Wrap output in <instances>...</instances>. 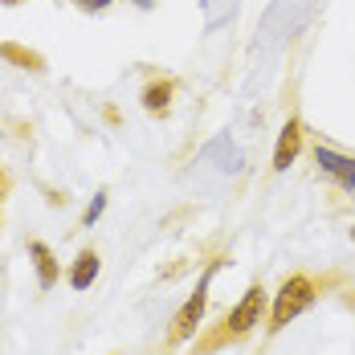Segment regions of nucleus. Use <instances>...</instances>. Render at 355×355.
Instances as JSON below:
<instances>
[{
	"instance_id": "1",
	"label": "nucleus",
	"mask_w": 355,
	"mask_h": 355,
	"mask_svg": "<svg viewBox=\"0 0 355 355\" xmlns=\"http://www.w3.org/2000/svg\"><path fill=\"white\" fill-rule=\"evenodd\" d=\"M261 315H266V290H261V286H249L245 298L229 311V319H220V335H216L213 343H205V352H213L216 343H233V339L249 335V331L261 322Z\"/></svg>"
},
{
	"instance_id": "2",
	"label": "nucleus",
	"mask_w": 355,
	"mask_h": 355,
	"mask_svg": "<svg viewBox=\"0 0 355 355\" xmlns=\"http://www.w3.org/2000/svg\"><path fill=\"white\" fill-rule=\"evenodd\" d=\"M319 294H315V282L306 278V274H294V278H286L282 290L274 294V311H270V331H282L290 322L298 319L311 302H315Z\"/></svg>"
},
{
	"instance_id": "3",
	"label": "nucleus",
	"mask_w": 355,
	"mask_h": 355,
	"mask_svg": "<svg viewBox=\"0 0 355 355\" xmlns=\"http://www.w3.org/2000/svg\"><path fill=\"white\" fill-rule=\"evenodd\" d=\"M213 274V270H209ZM209 274L200 278V286H196V294L184 302L176 311V319H172V331H168V347H180L184 339H192L196 335V327H200V315H205V302H209Z\"/></svg>"
},
{
	"instance_id": "4",
	"label": "nucleus",
	"mask_w": 355,
	"mask_h": 355,
	"mask_svg": "<svg viewBox=\"0 0 355 355\" xmlns=\"http://www.w3.org/2000/svg\"><path fill=\"white\" fill-rule=\"evenodd\" d=\"M315 159H319V168L331 180H339V188L355 192V159L352 155H339V151H331V147H315Z\"/></svg>"
},
{
	"instance_id": "5",
	"label": "nucleus",
	"mask_w": 355,
	"mask_h": 355,
	"mask_svg": "<svg viewBox=\"0 0 355 355\" xmlns=\"http://www.w3.org/2000/svg\"><path fill=\"white\" fill-rule=\"evenodd\" d=\"M298 151H302V123L290 119L282 127V135H278V147H274V172H286L298 159Z\"/></svg>"
},
{
	"instance_id": "6",
	"label": "nucleus",
	"mask_w": 355,
	"mask_h": 355,
	"mask_svg": "<svg viewBox=\"0 0 355 355\" xmlns=\"http://www.w3.org/2000/svg\"><path fill=\"white\" fill-rule=\"evenodd\" d=\"M29 253H33V261H37V282H41V290H49V286L58 282V261H53L49 245L45 241H33Z\"/></svg>"
},
{
	"instance_id": "7",
	"label": "nucleus",
	"mask_w": 355,
	"mask_h": 355,
	"mask_svg": "<svg viewBox=\"0 0 355 355\" xmlns=\"http://www.w3.org/2000/svg\"><path fill=\"white\" fill-rule=\"evenodd\" d=\"M94 278H98V253H94V249H82V253H78V261H73L70 286H73V290H86Z\"/></svg>"
},
{
	"instance_id": "8",
	"label": "nucleus",
	"mask_w": 355,
	"mask_h": 355,
	"mask_svg": "<svg viewBox=\"0 0 355 355\" xmlns=\"http://www.w3.org/2000/svg\"><path fill=\"white\" fill-rule=\"evenodd\" d=\"M143 107L151 110V114H164V110L172 107V82H151L143 90Z\"/></svg>"
},
{
	"instance_id": "9",
	"label": "nucleus",
	"mask_w": 355,
	"mask_h": 355,
	"mask_svg": "<svg viewBox=\"0 0 355 355\" xmlns=\"http://www.w3.org/2000/svg\"><path fill=\"white\" fill-rule=\"evenodd\" d=\"M78 4H82V8H107L110 0H78Z\"/></svg>"
},
{
	"instance_id": "10",
	"label": "nucleus",
	"mask_w": 355,
	"mask_h": 355,
	"mask_svg": "<svg viewBox=\"0 0 355 355\" xmlns=\"http://www.w3.org/2000/svg\"><path fill=\"white\" fill-rule=\"evenodd\" d=\"M0 205H4V176H0Z\"/></svg>"
},
{
	"instance_id": "11",
	"label": "nucleus",
	"mask_w": 355,
	"mask_h": 355,
	"mask_svg": "<svg viewBox=\"0 0 355 355\" xmlns=\"http://www.w3.org/2000/svg\"><path fill=\"white\" fill-rule=\"evenodd\" d=\"M135 4H143V8H147V4H151V0H135Z\"/></svg>"
},
{
	"instance_id": "12",
	"label": "nucleus",
	"mask_w": 355,
	"mask_h": 355,
	"mask_svg": "<svg viewBox=\"0 0 355 355\" xmlns=\"http://www.w3.org/2000/svg\"><path fill=\"white\" fill-rule=\"evenodd\" d=\"M352 237H355V229H352Z\"/></svg>"
},
{
	"instance_id": "13",
	"label": "nucleus",
	"mask_w": 355,
	"mask_h": 355,
	"mask_svg": "<svg viewBox=\"0 0 355 355\" xmlns=\"http://www.w3.org/2000/svg\"><path fill=\"white\" fill-rule=\"evenodd\" d=\"M8 4H12V0H8Z\"/></svg>"
}]
</instances>
